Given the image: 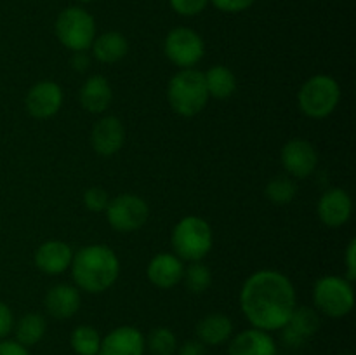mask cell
Returning a JSON list of instances; mask_svg holds the SVG:
<instances>
[{
  "mask_svg": "<svg viewBox=\"0 0 356 355\" xmlns=\"http://www.w3.org/2000/svg\"><path fill=\"white\" fill-rule=\"evenodd\" d=\"M240 310L256 329L280 331L291 319L296 305V289L282 271H254L240 289Z\"/></svg>",
  "mask_w": 356,
  "mask_h": 355,
  "instance_id": "obj_1",
  "label": "cell"
},
{
  "mask_svg": "<svg viewBox=\"0 0 356 355\" xmlns=\"http://www.w3.org/2000/svg\"><path fill=\"white\" fill-rule=\"evenodd\" d=\"M72 277L79 291L101 294L117 282L120 275V260L111 247L90 244L73 254Z\"/></svg>",
  "mask_w": 356,
  "mask_h": 355,
  "instance_id": "obj_2",
  "label": "cell"
},
{
  "mask_svg": "<svg viewBox=\"0 0 356 355\" xmlns=\"http://www.w3.org/2000/svg\"><path fill=\"white\" fill-rule=\"evenodd\" d=\"M167 101L174 113L181 117H195L209 103L204 72L197 68L179 70L167 84Z\"/></svg>",
  "mask_w": 356,
  "mask_h": 355,
  "instance_id": "obj_3",
  "label": "cell"
},
{
  "mask_svg": "<svg viewBox=\"0 0 356 355\" xmlns=\"http://www.w3.org/2000/svg\"><path fill=\"white\" fill-rule=\"evenodd\" d=\"M214 235L212 228L200 216H184L170 233V246L174 254L183 261H202L212 249Z\"/></svg>",
  "mask_w": 356,
  "mask_h": 355,
  "instance_id": "obj_4",
  "label": "cell"
},
{
  "mask_svg": "<svg viewBox=\"0 0 356 355\" xmlns=\"http://www.w3.org/2000/svg\"><path fill=\"white\" fill-rule=\"evenodd\" d=\"M341 101V86L334 77L318 73L306 80L298 93V106L306 117L325 118Z\"/></svg>",
  "mask_w": 356,
  "mask_h": 355,
  "instance_id": "obj_5",
  "label": "cell"
},
{
  "mask_svg": "<svg viewBox=\"0 0 356 355\" xmlns=\"http://www.w3.org/2000/svg\"><path fill=\"white\" fill-rule=\"evenodd\" d=\"M59 44L72 52L89 51L96 38V19L87 9L70 6L58 14L54 23Z\"/></svg>",
  "mask_w": 356,
  "mask_h": 355,
  "instance_id": "obj_6",
  "label": "cell"
},
{
  "mask_svg": "<svg viewBox=\"0 0 356 355\" xmlns=\"http://www.w3.org/2000/svg\"><path fill=\"white\" fill-rule=\"evenodd\" d=\"M313 301L323 315L343 319L355 306L353 285L339 275L320 277L313 285Z\"/></svg>",
  "mask_w": 356,
  "mask_h": 355,
  "instance_id": "obj_7",
  "label": "cell"
},
{
  "mask_svg": "<svg viewBox=\"0 0 356 355\" xmlns=\"http://www.w3.org/2000/svg\"><path fill=\"white\" fill-rule=\"evenodd\" d=\"M163 52L167 59L179 70L195 68L205 54L204 38L193 28L176 26L163 40Z\"/></svg>",
  "mask_w": 356,
  "mask_h": 355,
  "instance_id": "obj_8",
  "label": "cell"
},
{
  "mask_svg": "<svg viewBox=\"0 0 356 355\" xmlns=\"http://www.w3.org/2000/svg\"><path fill=\"white\" fill-rule=\"evenodd\" d=\"M106 219L118 233H131L143 228L149 218V205L143 197L134 194L117 195L108 202Z\"/></svg>",
  "mask_w": 356,
  "mask_h": 355,
  "instance_id": "obj_9",
  "label": "cell"
},
{
  "mask_svg": "<svg viewBox=\"0 0 356 355\" xmlns=\"http://www.w3.org/2000/svg\"><path fill=\"white\" fill-rule=\"evenodd\" d=\"M280 160L289 176L306 180L315 173L318 166V153L308 139L294 138L284 145L280 152Z\"/></svg>",
  "mask_w": 356,
  "mask_h": 355,
  "instance_id": "obj_10",
  "label": "cell"
},
{
  "mask_svg": "<svg viewBox=\"0 0 356 355\" xmlns=\"http://www.w3.org/2000/svg\"><path fill=\"white\" fill-rule=\"evenodd\" d=\"M65 94H63L61 86L54 80H40L33 84L24 97V106L28 113L33 118H51L61 110Z\"/></svg>",
  "mask_w": 356,
  "mask_h": 355,
  "instance_id": "obj_11",
  "label": "cell"
},
{
  "mask_svg": "<svg viewBox=\"0 0 356 355\" xmlns=\"http://www.w3.org/2000/svg\"><path fill=\"white\" fill-rule=\"evenodd\" d=\"M316 212L323 225L330 228H339L350 221L351 212H353V200L343 188H330L323 191L322 197L318 198Z\"/></svg>",
  "mask_w": 356,
  "mask_h": 355,
  "instance_id": "obj_12",
  "label": "cell"
},
{
  "mask_svg": "<svg viewBox=\"0 0 356 355\" xmlns=\"http://www.w3.org/2000/svg\"><path fill=\"white\" fill-rule=\"evenodd\" d=\"M125 143V127L115 115L101 117L90 131V145L101 157H111L122 150Z\"/></svg>",
  "mask_w": 356,
  "mask_h": 355,
  "instance_id": "obj_13",
  "label": "cell"
},
{
  "mask_svg": "<svg viewBox=\"0 0 356 355\" xmlns=\"http://www.w3.org/2000/svg\"><path fill=\"white\" fill-rule=\"evenodd\" d=\"M146 336L134 326H120L101 338L97 355H145Z\"/></svg>",
  "mask_w": 356,
  "mask_h": 355,
  "instance_id": "obj_14",
  "label": "cell"
},
{
  "mask_svg": "<svg viewBox=\"0 0 356 355\" xmlns=\"http://www.w3.org/2000/svg\"><path fill=\"white\" fill-rule=\"evenodd\" d=\"M320 329V317L309 306H296L289 322L282 327V340L292 348L302 347Z\"/></svg>",
  "mask_w": 356,
  "mask_h": 355,
  "instance_id": "obj_15",
  "label": "cell"
},
{
  "mask_svg": "<svg viewBox=\"0 0 356 355\" xmlns=\"http://www.w3.org/2000/svg\"><path fill=\"white\" fill-rule=\"evenodd\" d=\"M73 251L70 244L63 240H45L35 251V267L47 275H59L72 265Z\"/></svg>",
  "mask_w": 356,
  "mask_h": 355,
  "instance_id": "obj_16",
  "label": "cell"
},
{
  "mask_svg": "<svg viewBox=\"0 0 356 355\" xmlns=\"http://www.w3.org/2000/svg\"><path fill=\"white\" fill-rule=\"evenodd\" d=\"M184 263L174 253H159L146 268L148 281L159 289H172L183 281Z\"/></svg>",
  "mask_w": 356,
  "mask_h": 355,
  "instance_id": "obj_17",
  "label": "cell"
},
{
  "mask_svg": "<svg viewBox=\"0 0 356 355\" xmlns=\"http://www.w3.org/2000/svg\"><path fill=\"white\" fill-rule=\"evenodd\" d=\"M228 355H277V343L268 331L250 327L229 338Z\"/></svg>",
  "mask_w": 356,
  "mask_h": 355,
  "instance_id": "obj_18",
  "label": "cell"
},
{
  "mask_svg": "<svg viewBox=\"0 0 356 355\" xmlns=\"http://www.w3.org/2000/svg\"><path fill=\"white\" fill-rule=\"evenodd\" d=\"M80 291L72 284H56L45 292L44 306L51 317L58 320L72 319L80 310Z\"/></svg>",
  "mask_w": 356,
  "mask_h": 355,
  "instance_id": "obj_19",
  "label": "cell"
},
{
  "mask_svg": "<svg viewBox=\"0 0 356 355\" xmlns=\"http://www.w3.org/2000/svg\"><path fill=\"white\" fill-rule=\"evenodd\" d=\"M113 100V89L104 75H90L79 90V101L89 113L99 115L108 110Z\"/></svg>",
  "mask_w": 356,
  "mask_h": 355,
  "instance_id": "obj_20",
  "label": "cell"
},
{
  "mask_svg": "<svg viewBox=\"0 0 356 355\" xmlns=\"http://www.w3.org/2000/svg\"><path fill=\"white\" fill-rule=\"evenodd\" d=\"M90 49H92L94 59L104 65H115L127 56L129 40L120 31H104V33L96 35Z\"/></svg>",
  "mask_w": 356,
  "mask_h": 355,
  "instance_id": "obj_21",
  "label": "cell"
},
{
  "mask_svg": "<svg viewBox=\"0 0 356 355\" xmlns=\"http://www.w3.org/2000/svg\"><path fill=\"white\" fill-rule=\"evenodd\" d=\"M233 336V322L225 313H209L197 324V340L209 347L226 343Z\"/></svg>",
  "mask_w": 356,
  "mask_h": 355,
  "instance_id": "obj_22",
  "label": "cell"
},
{
  "mask_svg": "<svg viewBox=\"0 0 356 355\" xmlns=\"http://www.w3.org/2000/svg\"><path fill=\"white\" fill-rule=\"evenodd\" d=\"M205 87H207L209 97L216 100H228L236 90V77L228 66L214 65L204 73Z\"/></svg>",
  "mask_w": 356,
  "mask_h": 355,
  "instance_id": "obj_23",
  "label": "cell"
},
{
  "mask_svg": "<svg viewBox=\"0 0 356 355\" xmlns=\"http://www.w3.org/2000/svg\"><path fill=\"white\" fill-rule=\"evenodd\" d=\"M14 336H16L17 343L23 347L30 348L33 345L40 343L42 338L45 336L47 331V320L44 315L37 312H30L26 315L21 317L17 322H14Z\"/></svg>",
  "mask_w": 356,
  "mask_h": 355,
  "instance_id": "obj_24",
  "label": "cell"
},
{
  "mask_svg": "<svg viewBox=\"0 0 356 355\" xmlns=\"http://www.w3.org/2000/svg\"><path fill=\"white\" fill-rule=\"evenodd\" d=\"M70 345L76 355H97L101 347V334L97 333L96 327L82 324L72 331Z\"/></svg>",
  "mask_w": 356,
  "mask_h": 355,
  "instance_id": "obj_25",
  "label": "cell"
},
{
  "mask_svg": "<svg viewBox=\"0 0 356 355\" xmlns=\"http://www.w3.org/2000/svg\"><path fill=\"white\" fill-rule=\"evenodd\" d=\"M264 195H266V198L271 204L287 205L298 195V184H296L292 178L277 176L268 181L266 188H264Z\"/></svg>",
  "mask_w": 356,
  "mask_h": 355,
  "instance_id": "obj_26",
  "label": "cell"
},
{
  "mask_svg": "<svg viewBox=\"0 0 356 355\" xmlns=\"http://www.w3.org/2000/svg\"><path fill=\"white\" fill-rule=\"evenodd\" d=\"M183 282L188 291L193 292V294H202L212 284L211 268L202 263V261H193V263H190L184 268Z\"/></svg>",
  "mask_w": 356,
  "mask_h": 355,
  "instance_id": "obj_27",
  "label": "cell"
},
{
  "mask_svg": "<svg viewBox=\"0 0 356 355\" xmlns=\"http://www.w3.org/2000/svg\"><path fill=\"white\" fill-rule=\"evenodd\" d=\"M177 338L169 327H155L146 338V348L152 355H176Z\"/></svg>",
  "mask_w": 356,
  "mask_h": 355,
  "instance_id": "obj_28",
  "label": "cell"
},
{
  "mask_svg": "<svg viewBox=\"0 0 356 355\" xmlns=\"http://www.w3.org/2000/svg\"><path fill=\"white\" fill-rule=\"evenodd\" d=\"M108 202H110V197H108L106 190L101 187L87 188L86 194H83V205H86L87 211L90 212L106 211Z\"/></svg>",
  "mask_w": 356,
  "mask_h": 355,
  "instance_id": "obj_29",
  "label": "cell"
},
{
  "mask_svg": "<svg viewBox=\"0 0 356 355\" xmlns=\"http://www.w3.org/2000/svg\"><path fill=\"white\" fill-rule=\"evenodd\" d=\"M209 0H169L170 9L184 17H193L204 13L209 6Z\"/></svg>",
  "mask_w": 356,
  "mask_h": 355,
  "instance_id": "obj_30",
  "label": "cell"
},
{
  "mask_svg": "<svg viewBox=\"0 0 356 355\" xmlns=\"http://www.w3.org/2000/svg\"><path fill=\"white\" fill-rule=\"evenodd\" d=\"M218 10L226 14H238L250 9L256 3V0H209Z\"/></svg>",
  "mask_w": 356,
  "mask_h": 355,
  "instance_id": "obj_31",
  "label": "cell"
},
{
  "mask_svg": "<svg viewBox=\"0 0 356 355\" xmlns=\"http://www.w3.org/2000/svg\"><path fill=\"white\" fill-rule=\"evenodd\" d=\"M14 313L3 301H0V340H6L14 329Z\"/></svg>",
  "mask_w": 356,
  "mask_h": 355,
  "instance_id": "obj_32",
  "label": "cell"
},
{
  "mask_svg": "<svg viewBox=\"0 0 356 355\" xmlns=\"http://www.w3.org/2000/svg\"><path fill=\"white\" fill-rule=\"evenodd\" d=\"M344 261H346V281L353 282L356 278V240L351 239L344 253Z\"/></svg>",
  "mask_w": 356,
  "mask_h": 355,
  "instance_id": "obj_33",
  "label": "cell"
},
{
  "mask_svg": "<svg viewBox=\"0 0 356 355\" xmlns=\"http://www.w3.org/2000/svg\"><path fill=\"white\" fill-rule=\"evenodd\" d=\"M0 355H30V352L16 340H0Z\"/></svg>",
  "mask_w": 356,
  "mask_h": 355,
  "instance_id": "obj_34",
  "label": "cell"
},
{
  "mask_svg": "<svg viewBox=\"0 0 356 355\" xmlns=\"http://www.w3.org/2000/svg\"><path fill=\"white\" fill-rule=\"evenodd\" d=\"M177 355H205V345L198 340L184 341L181 347H177Z\"/></svg>",
  "mask_w": 356,
  "mask_h": 355,
  "instance_id": "obj_35",
  "label": "cell"
},
{
  "mask_svg": "<svg viewBox=\"0 0 356 355\" xmlns=\"http://www.w3.org/2000/svg\"><path fill=\"white\" fill-rule=\"evenodd\" d=\"M72 68L75 70V72H86L87 68H89V63H90V58L89 54H87V51L83 52H73L72 56Z\"/></svg>",
  "mask_w": 356,
  "mask_h": 355,
  "instance_id": "obj_36",
  "label": "cell"
},
{
  "mask_svg": "<svg viewBox=\"0 0 356 355\" xmlns=\"http://www.w3.org/2000/svg\"><path fill=\"white\" fill-rule=\"evenodd\" d=\"M76 2H80V3H89V2H94V0H76Z\"/></svg>",
  "mask_w": 356,
  "mask_h": 355,
  "instance_id": "obj_37",
  "label": "cell"
},
{
  "mask_svg": "<svg viewBox=\"0 0 356 355\" xmlns=\"http://www.w3.org/2000/svg\"><path fill=\"white\" fill-rule=\"evenodd\" d=\"M346 355H353V354H346Z\"/></svg>",
  "mask_w": 356,
  "mask_h": 355,
  "instance_id": "obj_38",
  "label": "cell"
}]
</instances>
